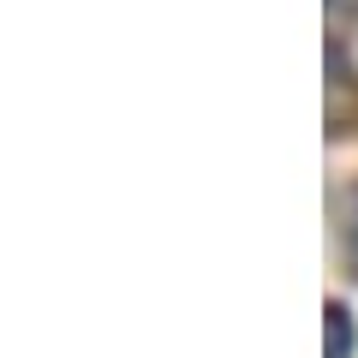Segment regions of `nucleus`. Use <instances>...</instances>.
I'll use <instances>...</instances> for the list:
<instances>
[{"mask_svg": "<svg viewBox=\"0 0 358 358\" xmlns=\"http://www.w3.org/2000/svg\"><path fill=\"white\" fill-rule=\"evenodd\" d=\"M352 352V317L341 305H329V358H346Z\"/></svg>", "mask_w": 358, "mask_h": 358, "instance_id": "1", "label": "nucleus"}]
</instances>
